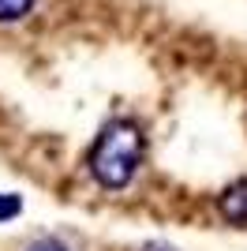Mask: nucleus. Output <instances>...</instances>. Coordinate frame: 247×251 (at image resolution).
Masks as SVG:
<instances>
[{
	"label": "nucleus",
	"instance_id": "f257e3e1",
	"mask_svg": "<svg viewBox=\"0 0 247 251\" xmlns=\"http://www.w3.org/2000/svg\"><path fill=\"white\" fill-rule=\"evenodd\" d=\"M143 157H146L143 127L135 124V120H127V116H116V120H109L98 131V139H94V147H90V176L101 188L120 191L135 180Z\"/></svg>",
	"mask_w": 247,
	"mask_h": 251
},
{
	"label": "nucleus",
	"instance_id": "f03ea898",
	"mask_svg": "<svg viewBox=\"0 0 247 251\" xmlns=\"http://www.w3.org/2000/svg\"><path fill=\"white\" fill-rule=\"evenodd\" d=\"M217 214L236 225V229H247V180H236L228 184L221 195H217Z\"/></svg>",
	"mask_w": 247,
	"mask_h": 251
},
{
	"label": "nucleus",
	"instance_id": "7ed1b4c3",
	"mask_svg": "<svg viewBox=\"0 0 247 251\" xmlns=\"http://www.w3.org/2000/svg\"><path fill=\"white\" fill-rule=\"evenodd\" d=\"M30 11H34V0H0V26L23 23Z\"/></svg>",
	"mask_w": 247,
	"mask_h": 251
},
{
	"label": "nucleus",
	"instance_id": "20e7f679",
	"mask_svg": "<svg viewBox=\"0 0 247 251\" xmlns=\"http://www.w3.org/2000/svg\"><path fill=\"white\" fill-rule=\"evenodd\" d=\"M23 214V199L19 195H4V191H0V221H11V218H19Z\"/></svg>",
	"mask_w": 247,
	"mask_h": 251
},
{
	"label": "nucleus",
	"instance_id": "39448f33",
	"mask_svg": "<svg viewBox=\"0 0 247 251\" xmlns=\"http://www.w3.org/2000/svg\"><path fill=\"white\" fill-rule=\"evenodd\" d=\"M26 251H68V244H60L56 236H41V240L26 244Z\"/></svg>",
	"mask_w": 247,
	"mask_h": 251
},
{
	"label": "nucleus",
	"instance_id": "423d86ee",
	"mask_svg": "<svg viewBox=\"0 0 247 251\" xmlns=\"http://www.w3.org/2000/svg\"><path fill=\"white\" fill-rule=\"evenodd\" d=\"M139 251H176V248H169V244H146V248H139Z\"/></svg>",
	"mask_w": 247,
	"mask_h": 251
}]
</instances>
